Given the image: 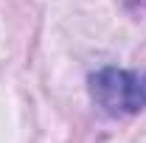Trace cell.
<instances>
[{
    "instance_id": "obj_1",
    "label": "cell",
    "mask_w": 146,
    "mask_h": 143,
    "mask_svg": "<svg viewBox=\"0 0 146 143\" xmlns=\"http://www.w3.org/2000/svg\"><path fill=\"white\" fill-rule=\"evenodd\" d=\"M90 93L110 115H132L146 107V73L104 68L90 79Z\"/></svg>"
}]
</instances>
